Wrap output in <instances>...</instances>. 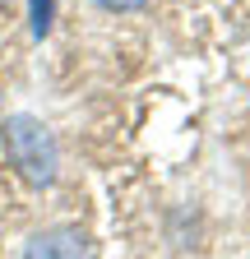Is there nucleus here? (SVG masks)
Returning a JSON list of instances; mask_svg holds the SVG:
<instances>
[{"mask_svg": "<svg viewBox=\"0 0 250 259\" xmlns=\"http://www.w3.org/2000/svg\"><path fill=\"white\" fill-rule=\"evenodd\" d=\"M5 157L14 162V171L28 185H51L56 167H60L56 139L37 116H10L5 120Z\"/></svg>", "mask_w": 250, "mask_h": 259, "instance_id": "f257e3e1", "label": "nucleus"}, {"mask_svg": "<svg viewBox=\"0 0 250 259\" xmlns=\"http://www.w3.org/2000/svg\"><path fill=\"white\" fill-rule=\"evenodd\" d=\"M23 259H93V245L74 227H51V232L33 236L23 250Z\"/></svg>", "mask_w": 250, "mask_h": 259, "instance_id": "f03ea898", "label": "nucleus"}, {"mask_svg": "<svg viewBox=\"0 0 250 259\" xmlns=\"http://www.w3.org/2000/svg\"><path fill=\"white\" fill-rule=\"evenodd\" d=\"M98 5H102V10H116V14H125V10H139L144 0H98Z\"/></svg>", "mask_w": 250, "mask_h": 259, "instance_id": "20e7f679", "label": "nucleus"}, {"mask_svg": "<svg viewBox=\"0 0 250 259\" xmlns=\"http://www.w3.org/2000/svg\"><path fill=\"white\" fill-rule=\"evenodd\" d=\"M33 32L37 37L51 32V0H33Z\"/></svg>", "mask_w": 250, "mask_h": 259, "instance_id": "7ed1b4c3", "label": "nucleus"}]
</instances>
